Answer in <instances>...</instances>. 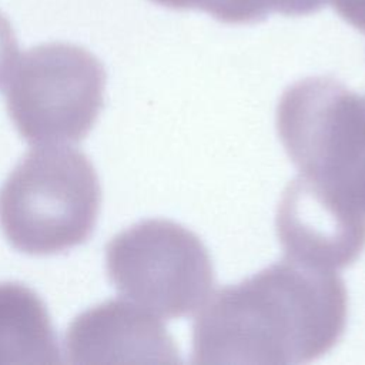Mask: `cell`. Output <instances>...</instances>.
<instances>
[{"mask_svg": "<svg viewBox=\"0 0 365 365\" xmlns=\"http://www.w3.org/2000/svg\"><path fill=\"white\" fill-rule=\"evenodd\" d=\"M346 314L334 271L285 258L208 297L192 325V362H309L338 342Z\"/></svg>", "mask_w": 365, "mask_h": 365, "instance_id": "obj_1", "label": "cell"}, {"mask_svg": "<svg viewBox=\"0 0 365 365\" xmlns=\"http://www.w3.org/2000/svg\"><path fill=\"white\" fill-rule=\"evenodd\" d=\"M100 204L98 175L83 151L37 145L0 188V228L20 252L58 254L90 238Z\"/></svg>", "mask_w": 365, "mask_h": 365, "instance_id": "obj_2", "label": "cell"}, {"mask_svg": "<svg viewBox=\"0 0 365 365\" xmlns=\"http://www.w3.org/2000/svg\"><path fill=\"white\" fill-rule=\"evenodd\" d=\"M277 130L301 175L365 215V94L331 77L299 80L279 100Z\"/></svg>", "mask_w": 365, "mask_h": 365, "instance_id": "obj_3", "label": "cell"}, {"mask_svg": "<svg viewBox=\"0 0 365 365\" xmlns=\"http://www.w3.org/2000/svg\"><path fill=\"white\" fill-rule=\"evenodd\" d=\"M106 70L87 48L43 43L17 57L4 90L16 130L30 144L78 143L104 103Z\"/></svg>", "mask_w": 365, "mask_h": 365, "instance_id": "obj_4", "label": "cell"}, {"mask_svg": "<svg viewBox=\"0 0 365 365\" xmlns=\"http://www.w3.org/2000/svg\"><path fill=\"white\" fill-rule=\"evenodd\" d=\"M106 269L125 299L164 319L198 311L214 285L201 240L168 220H145L114 235L106 247Z\"/></svg>", "mask_w": 365, "mask_h": 365, "instance_id": "obj_5", "label": "cell"}, {"mask_svg": "<svg viewBox=\"0 0 365 365\" xmlns=\"http://www.w3.org/2000/svg\"><path fill=\"white\" fill-rule=\"evenodd\" d=\"M275 227L287 258L319 269L345 268L365 248V215L304 175L287 185Z\"/></svg>", "mask_w": 365, "mask_h": 365, "instance_id": "obj_6", "label": "cell"}, {"mask_svg": "<svg viewBox=\"0 0 365 365\" xmlns=\"http://www.w3.org/2000/svg\"><path fill=\"white\" fill-rule=\"evenodd\" d=\"M64 351L70 364H175L178 349L160 318L128 299H108L67 328Z\"/></svg>", "mask_w": 365, "mask_h": 365, "instance_id": "obj_7", "label": "cell"}, {"mask_svg": "<svg viewBox=\"0 0 365 365\" xmlns=\"http://www.w3.org/2000/svg\"><path fill=\"white\" fill-rule=\"evenodd\" d=\"M57 342L43 299L20 282H0V365L58 364Z\"/></svg>", "mask_w": 365, "mask_h": 365, "instance_id": "obj_8", "label": "cell"}, {"mask_svg": "<svg viewBox=\"0 0 365 365\" xmlns=\"http://www.w3.org/2000/svg\"><path fill=\"white\" fill-rule=\"evenodd\" d=\"M328 0H222L217 20L248 24L264 20L269 13L305 16L319 11Z\"/></svg>", "mask_w": 365, "mask_h": 365, "instance_id": "obj_9", "label": "cell"}, {"mask_svg": "<svg viewBox=\"0 0 365 365\" xmlns=\"http://www.w3.org/2000/svg\"><path fill=\"white\" fill-rule=\"evenodd\" d=\"M19 57V44L7 17L0 11V86L9 77Z\"/></svg>", "mask_w": 365, "mask_h": 365, "instance_id": "obj_10", "label": "cell"}, {"mask_svg": "<svg viewBox=\"0 0 365 365\" xmlns=\"http://www.w3.org/2000/svg\"><path fill=\"white\" fill-rule=\"evenodd\" d=\"M334 10L351 26L365 34V0H331Z\"/></svg>", "mask_w": 365, "mask_h": 365, "instance_id": "obj_11", "label": "cell"}, {"mask_svg": "<svg viewBox=\"0 0 365 365\" xmlns=\"http://www.w3.org/2000/svg\"><path fill=\"white\" fill-rule=\"evenodd\" d=\"M151 1L174 10H191V9L202 10L211 14L212 17L217 16L220 6L222 3V0H151Z\"/></svg>", "mask_w": 365, "mask_h": 365, "instance_id": "obj_12", "label": "cell"}]
</instances>
